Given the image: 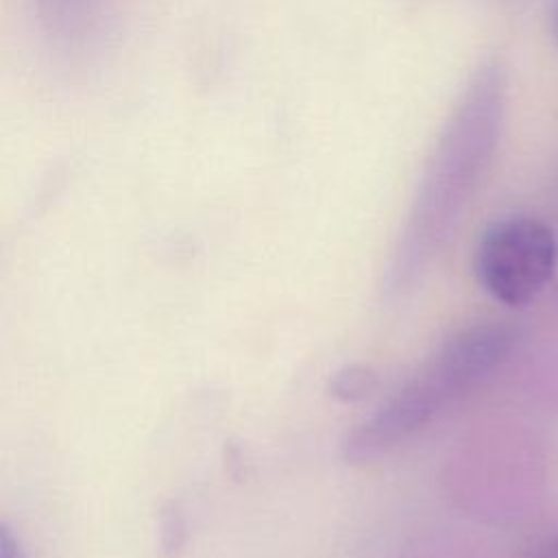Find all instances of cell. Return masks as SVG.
<instances>
[{
  "label": "cell",
  "mask_w": 558,
  "mask_h": 558,
  "mask_svg": "<svg viewBox=\"0 0 558 558\" xmlns=\"http://www.w3.org/2000/svg\"><path fill=\"white\" fill-rule=\"evenodd\" d=\"M506 116V72L486 61L460 94L423 168L403 229L384 275L388 301L408 296L447 244L482 185L499 146Z\"/></svg>",
  "instance_id": "1"
},
{
  "label": "cell",
  "mask_w": 558,
  "mask_h": 558,
  "mask_svg": "<svg viewBox=\"0 0 558 558\" xmlns=\"http://www.w3.org/2000/svg\"><path fill=\"white\" fill-rule=\"evenodd\" d=\"M517 331L506 323H475L445 342L368 418L347 434L340 453L371 464L423 432L445 408L490 379L510 357Z\"/></svg>",
  "instance_id": "2"
},
{
  "label": "cell",
  "mask_w": 558,
  "mask_h": 558,
  "mask_svg": "<svg viewBox=\"0 0 558 558\" xmlns=\"http://www.w3.org/2000/svg\"><path fill=\"white\" fill-rule=\"evenodd\" d=\"M558 246L551 229L532 216L495 220L475 248L480 286L499 303L521 307L554 277Z\"/></svg>",
  "instance_id": "3"
},
{
  "label": "cell",
  "mask_w": 558,
  "mask_h": 558,
  "mask_svg": "<svg viewBox=\"0 0 558 558\" xmlns=\"http://www.w3.org/2000/svg\"><path fill=\"white\" fill-rule=\"evenodd\" d=\"M46 31L61 41L85 37L96 20L98 0H37Z\"/></svg>",
  "instance_id": "4"
},
{
  "label": "cell",
  "mask_w": 558,
  "mask_h": 558,
  "mask_svg": "<svg viewBox=\"0 0 558 558\" xmlns=\"http://www.w3.org/2000/svg\"><path fill=\"white\" fill-rule=\"evenodd\" d=\"M377 388V375L362 364H349L333 373L329 390L340 401H360Z\"/></svg>",
  "instance_id": "5"
},
{
  "label": "cell",
  "mask_w": 558,
  "mask_h": 558,
  "mask_svg": "<svg viewBox=\"0 0 558 558\" xmlns=\"http://www.w3.org/2000/svg\"><path fill=\"white\" fill-rule=\"evenodd\" d=\"M185 538V525H183V517L179 514V510L168 504L161 510V521H159V541H161V549L172 556L174 551L181 549Z\"/></svg>",
  "instance_id": "6"
},
{
  "label": "cell",
  "mask_w": 558,
  "mask_h": 558,
  "mask_svg": "<svg viewBox=\"0 0 558 558\" xmlns=\"http://www.w3.org/2000/svg\"><path fill=\"white\" fill-rule=\"evenodd\" d=\"M0 558H28L20 536L7 521L0 525Z\"/></svg>",
  "instance_id": "7"
},
{
  "label": "cell",
  "mask_w": 558,
  "mask_h": 558,
  "mask_svg": "<svg viewBox=\"0 0 558 558\" xmlns=\"http://www.w3.org/2000/svg\"><path fill=\"white\" fill-rule=\"evenodd\" d=\"M527 558H558V532L543 541Z\"/></svg>",
  "instance_id": "8"
},
{
  "label": "cell",
  "mask_w": 558,
  "mask_h": 558,
  "mask_svg": "<svg viewBox=\"0 0 558 558\" xmlns=\"http://www.w3.org/2000/svg\"><path fill=\"white\" fill-rule=\"evenodd\" d=\"M554 31H556V39H558V0H556V7H554Z\"/></svg>",
  "instance_id": "9"
}]
</instances>
